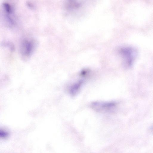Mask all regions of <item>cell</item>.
<instances>
[{"label": "cell", "mask_w": 153, "mask_h": 153, "mask_svg": "<svg viewBox=\"0 0 153 153\" xmlns=\"http://www.w3.org/2000/svg\"><path fill=\"white\" fill-rule=\"evenodd\" d=\"M35 48V43L32 40L24 39L20 46V52L22 56L28 57L32 54Z\"/></svg>", "instance_id": "cell-3"}, {"label": "cell", "mask_w": 153, "mask_h": 153, "mask_svg": "<svg viewBox=\"0 0 153 153\" xmlns=\"http://www.w3.org/2000/svg\"><path fill=\"white\" fill-rule=\"evenodd\" d=\"M84 82L83 79H80L72 85L69 89L70 94L73 96L76 95L79 91Z\"/></svg>", "instance_id": "cell-5"}, {"label": "cell", "mask_w": 153, "mask_h": 153, "mask_svg": "<svg viewBox=\"0 0 153 153\" xmlns=\"http://www.w3.org/2000/svg\"><path fill=\"white\" fill-rule=\"evenodd\" d=\"M82 2L81 0H66L65 3V6L68 10H75L82 6Z\"/></svg>", "instance_id": "cell-4"}, {"label": "cell", "mask_w": 153, "mask_h": 153, "mask_svg": "<svg viewBox=\"0 0 153 153\" xmlns=\"http://www.w3.org/2000/svg\"><path fill=\"white\" fill-rule=\"evenodd\" d=\"M119 52L123 59L124 66L126 68L131 66L136 57L135 50L130 47H123L119 49Z\"/></svg>", "instance_id": "cell-1"}, {"label": "cell", "mask_w": 153, "mask_h": 153, "mask_svg": "<svg viewBox=\"0 0 153 153\" xmlns=\"http://www.w3.org/2000/svg\"><path fill=\"white\" fill-rule=\"evenodd\" d=\"M117 103L114 102H94L91 105V108L98 112H110L114 110Z\"/></svg>", "instance_id": "cell-2"}]
</instances>
